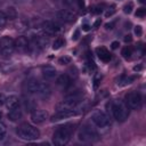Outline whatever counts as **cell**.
I'll return each instance as SVG.
<instances>
[{
  "label": "cell",
  "mask_w": 146,
  "mask_h": 146,
  "mask_svg": "<svg viewBox=\"0 0 146 146\" xmlns=\"http://www.w3.org/2000/svg\"><path fill=\"white\" fill-rule=\"evenodd\" d=\"M24 89H25V91L27 94L39 96V97H41L43 99L49 98L50 95H51V89H50L49 84L44 83V82L36 81V80H29L25 83Z\"/></svg>",
  "instance_id": "cell-1"
},
{
  "label": "cell",
  "mask_w": 146,
  "mask_h": 146,
  "mask_svg": "<svg viewBox=\"0 0 146 146\" xmlns=\"http://www.w3.org/2000/svg\"><path fill=\"white\" fill-rule=\"evenodd\" d=\"M73 125L72 124H65V125H62L59 127L55 132H54V136H52V141L55 145L57 146H64L66 145L70 139H71V136L73 133Z\"/></svg>",
  "instance_id": "cell-2"
},
{
  "label": "cell",
  "mask_w": 146,
  "mask_h": 146,
  "mask_svg": "<svg viewBox=\"0 0 146 146\" xmlns=\"http://www.w3.org/2000/svg\"><path fill=\"white\" fill-rule=\"evenodd\" d=\"M17 136L23 139V140H27V141H32V140H36L40 137V131L38 128L29 124V123H23L17 128Z\"/></svg>",
  "instance_id": "cell-3"
},
{
  "label": "cell",
  "mask_w": 146,
  "mask_h": 146,
  "mask_svg": "<svg viewBox=\"0 0 146 146\" xmlns=\"http://www.w3.org/2000/svg\"><path fill=\"white\" fill-rule=\"evenodd\" d=\"M111 111H112L113 117L119 122L125 121L129 116V107L125 105V103L121 100H115L111 103Z\"/></svg>",
  "instance_id": "cell-4"
},
{
  "label": "cell",
  "mask_w": 146,
  "mask_h": 146,
  "mask_svg": "<svg viewBox=\"0 0 146 146\" xmlns=\"http://www.w3.org/2000/svg\"><path fill=\"white\" fill-rule=\"evenodd\" d=\"M82 96H83V92L81 90H74V91L67 94L64 97L63 102L58 105L57 110H60V108H74V107H76L80 104V102L82 99Z\"/></svg>",
  "instance_id": "cell-5"
},
{
  "label": "cell",
  "mask_w": 146,
  "mask_h": 146,
  "mask_svg": "<svg viewBox=\"0 0 146 146\" xmlns=\"http://www.w3.org/2000/svg\"><path fill=\"white\" fill-rule=\"evenodd\" d=\"M78 138H79V140L84 141V143L97 141L99 139V133L90 124H84L80 128V130L78 132Z\"/></svg>",
  "instance_id": "cell-6"
},
{
  "label": "cell",
  "mask_w": 146,
  "mask_h": 146,
  "mask_svg": "<svg viewBox=\"0 0 146 146\" xmlns=\"http://www.w3.org/2000/svg\"><path fill=\"white\" fill-rule=\"evenodd\" d=\"M91 121L94 122L95 125H97L98 128H102V129H106L111 125V121H110V117L103 112V111H94L91 113Z\"/></svg>",
  "instance_id": "cell-7"
},
{
  "label": "cell",
  "mask_w": 146,
  "mask_h": 146,
  "mask_svg": "<svg viewBox=\"0 0 146 146\" xmlns=\"http://www.w3.org/2000/svg\"><path fill=\"white\" fill-rule=\"evenodd\" d=\"M125 100V105L130 108V110H139L141 107V96L139 92L137 91H130L125 95L124 97Z\"/></svg>",
  "instance_id": "cell-8"
},
{
  "label": "cell",
  "mask_w": 146,
  "mask_h": 146,
  "mask_svg": "<svg viewBox=\"0 0 146 146\" xmlns=\"http://www.w3.org/2000/svg\"><path fill=\"white\" fill-rule=\"evenodd\" d=\"M15 50V44H14V40L10 36H3L0 40V55H2L3 57H9L10 55H13Z\"/></svg>",
  "instance_id": "cell-9"
},
{
  "label": "cell",
  "mask_w": 146,
  "mask_h": 146,
  "mask_svg": "<svg viewBox=\"0 0 146 146\" xmlns=\"http://www.w3.org/2000/svg\"><path fill=\"white\" fill-rule=\"evenodd\" d=\"M74 115H78V112L74 108H60V110H57V112L51 116V121L57 122V121L72 117Z\"/></svg>",
  "instance_id": "cell-10"
},
{
  "label": "cell",
  "mask_w": 146,
  "mask_h": 146,
  "mask_svg": "<svg viewBox=\"0 0 146 146\" xmlns=\"http://www.w3.org/2000/svg\"><path fill=\"white\" fill-rule=\"evenodd\" d=\"M41 29L44 35L47 36H52L55 34H57L60 31V26L58 24H56L52 21H44L41 24Z\"/></svg>",
  "instance_id": "cell-11"
},
{
  "label": "cell",
  "mask_w": 146,
  "mask_h": 146,
  "mask_svg": "<svg viewBox=\"0 0 146 146\" xmlns=\"http://www.w3.org/2000/svg\"><path fill=\"white\" fill-rule=\"evenodd\" d=\"M48 119V113L43 110H35L31 112V121L34 124H41Z\"/></svg>",
  "instance_id": "cell-12"
},
{
  "label": "cell",
  "mask_w": 146,
  "mask_h": 146,
  "mask_svg": "<svg viewBox=\"0 0 146 146\" xmlns=\"http://www.w3.org/2000/svg\"><path fill=\"white\" fill-rule=\"evenodd\" d=\"M57 17L63 21V22H73L75 18H76V13L71 10V9H63V10H59L57 13Z\"/></svg>",
  "instance_id": "cell-13"
},
{
  "label": "cell",
  "mask_w": 146,
  "mask_h": 146,
  "mask_svg": "<svg viewBox=\"0 0 146 146\" xmlns=\"http://www.w3.org/2000/svg\"><path fill=\"white\" fill-rule=\"evenodd\" d=\"M14 44H15V49L21 52L29 50V40L25 36H18L16 40H14Z\"/></svg>",
  "instance_id": "cell-14"
},
{
  "label": "cell",
  "mask_w": 146,
  "mask_h": 146,
  "mask_svg": "<svg viewBox=\"0 0 146 146\" xmlns=\"http://www.w3.org/2000/svg\"><path fill=\"white\" fill-rule=\"evenodd\" d=\"M22 115H23V111H22L21 106H17V107H15L13 110H9V112H8V119L11 122L18 121L22 117Z\"/></svg>",
  "instance_id": "cell-15"
},
{
  "label": "cell",
  "mask_w": 146,
  "mask_h": 146,
  "mask_svg": "<svg viewBox=\"0 0 146 146\" xmlns=\"http://www.w3.org/2000/svg\"><path fill=\"white\" fill-rule=\"evenodd\" d=\"M42 75L46 80H52L55 79V76L57 75V72H56V68L50 66V65H47V66H43L42 67Z\"/></svg>",
  "instance_id": "cell-16"
},
{
  "label": "cell",
  "mask_w": 146,
  "mask_h": 146,
  "mask_svg": "<svg viewBox=\"0 0 146 146\" xmlns=\"http://www.w3.org/2000/svg\"><path fill=\"white\" fill-rule=\"evenodd\" d=\"M96 54L98 56V58L105 63L110 62L111 60V55H110V51L105 48V47H98L96 48Z\"/></svg>",
  "instance_id": "cell-17"
},
{
  "label": "cell",
  "mask_w": 146,
  "mask_h": 146,
  "mask_svg": "<svg viewBox=\"0 0 146 146\" xmlns=\"http://www.w3.org/2000/svg\"><path fill=\"white\" fill-rule=\"evenodd\" d=\"M5 105L8 110H13L17 106H19V98L16 95H10L6 98L5 100Z\"/></svg>",
  "instance_id": "cell-18"
},
{
  "label": "cell",
  "mask_w": 146,
  "mask_h": 146,
  "mask_svg": "<svg viewBox=\"0 0 146 146\" xmlns=\"http://www.w3.org/2000/svg\"><path fill=\"white\" fill-rule=\"evenodd\" d=\"M56 84L62 88H67L71 84V79L68 74H60L56 78Z\"/></svg>",
  "instance_id": "cell-19"
},
{
  "label": "cell",
  "mask_w": 146,
  "mask_h": 146,
  "mask_svg": "<svg viewBox=\"0 0 146 146\" xmlns=\"http://www.w3.org/2000/svg\"><path fill=\"white\" fill-rule=\"evenodd\" d=\"M135 76H131V75H121L119 79H117V84L119 86H127V84H130L135 81Z\"/></svg>",
  "instance_id": "cell-20"
},
{
  "label": "cell",
  "mask_w": 146,
  "mask_h": 146,
  "mask_svg": "<svg viewBox=\"0 0 146 146\" xmlns=\"http://www.w3.org/2000/svg\"><path fill=\"white\" fill-rule=\"evenodd\" d=\"M5 15H6L7 19H10V21H14V19L17 18V11H16V9L14 7H8L6 13H5Z\"/></svg>",
  "instance_id": "cell-21"
},
{
  "label": "cell",
  "mask_w": 146,
  "mask_h": 146,
  "mask_svg": "<svg viewBox=\"0 0 146 146\" xmlns=\"http://www.w3.org/2000/svg\"><path fill=\"white\" fill-rule=\"evenodd\" d=\"M121 55H122V57H123V58L129 59V58L131 57V55H132V48H131V47H129V46L124 47V48L122 49V51H121Z\"/></svg>",
  "instance_id": "cell-22"
},
{
  "label": "cell",
  "mask_w": 146,
  "mask_h": 146,
  "mask_svg": "<svg viewBox=\"0 0 146 146\" xmlns=\"http://www.w3.org/2000/svg\"><path fill=\"white\" fill-rule=\"evenodd\" d=\"M27 26H29L27 22H25V21H19V22L16 24V30L19 31V32H24V31L27 30Z\"/></svg>",
  "instance_id": "cell-23"
},
{
  "label": "cell",
  "mask_w": 146,
  "mask_h": 146,
  "mask_svg": "<svg viewBox=\"0 0 146 146\" xmlns=\"http://www.w3.org/2000/svg\"><path fill=\"white\" fill-rule=\"evenodd\" d=\"M63 46H64V40H63L62 38H57V39L52 42V49H54V50H58V49H60Z\"/></svg>",
  "instance_id": "cell-24"
},
{
  "label": "cell",
  "mask_w": 146,
  "mask_h": 146,
  "mask_svg": "<svg viewBox=\"0 0 146 146\" xmlns=\"http://www.w3.org/2000/svg\"><path fill=\"white\" fill-rule=\"evenodd\" d=\"M133 7H135L133 2H132V1H128V2H127L124 6H123V11H124L125 14H130V13L132 11Z\"/></svg>",
  "instance_id": "cell-25"
},
{
  "label": "cell",
  "mask_w": 146,
  "mask_h": 146,
  "mask_svg": "<svg viewBox=\"0 0 146 146\" xmlns=\"http://www.w3.org/2000/svg\"><path fill=\"white\" fill-rule=\"evenodd\" d=\"M58 63L60 65H67L71 63V57L70 56H62L59 59H58Z\"/></svg>",
  "instance_id": "cell-26"
},
{
  "label": "cell",
  "mask_w": 146,
  "mask_h": 146,
  "mask_svg": "<svg viewBox=\"0 0 146 146\" xmlns=\"http://www.w3.org/2000/svg\"><path fill=\"white\" fill-rule=\"evenodd\" d=\"M6 133H7V128H6V125L0 122V140H3V139H5Z\"/></svg>",
  "instance_id": "cell-27"
},
{
  "label": "cell",
  "mask_w": 146,
  "mask_h": 146,
  "mask_svg": "<svg viewBox=\"0 0 146 146\" xmlns=\"http://www.w3.org/2000/svg\"><path fill=\"white\" fill-rule=\"evenodd\" d=\"M6 23H7V17H6L5 13L0 11V30L6 25Z\"/></svg>",
  "instance_id": "cell-28"
},
{
  "label": "cell",
  "mask_w": 146,
  "mask_h": 146,
  "mask_svg": "<svg viewBox=\"0 0 146 146\" xmlns=\"http://www.w3.org/2000/svg\"><path fill=\"white\" fill-rule=\"evenodd\" d=\"M115 14V6L113 5V6H111L106 11H105V17H111L112 15H114Z\"/></svg>",
  "instance_id": "cell-29"
},
{
  "label": "cell",
  "mask_w": 146,
  "mask_h": 146,
  "mask_svg": "<svg viewBox=\"0 0 146 146\" xmlns=\"http://www.w3.org/2000/svg\"><path fill=\"white\" fill-rule=\"evenodd\" d=\"M145 14H146V9H145L144 7L138 8V9L136 10V13H135V15H136L137 17H144V16H145Z\"/></svg>",
  "instance_id": "cell-30"
},
{
  "label": "cell",
  "mask_w": 146,
  "mask_h": 146,
  "mask_svg": "<svg viewBox=\"0 0 146 146\" xmlns=\"http://www.w3.org/2000/svg\"><path fill=\"white\" fill-rule=\"evenodd\" d=\"M100 80H102V75L100 74H96L95 78H94V88L97 89L99 83H100Z\"/></svg>",
  "instance_id": "cell-31"
},
{
  "label": "cell",
  "mask_w": 146,
  "mask_h": 146,
  "mask_svg": "<svg viewBox=\"0 0 146 146\" xmlns=\"http://www.w3.org/2000/svg\"><path fill=\"white\" fill-rule=\"evenodd\" d=\"M103 5H98V6H95L94 8H92V14H100L102 11H103Z\"/></svg>",
  "instance_id": "cell-32"
},
{
  "label": "cell",
  "mask_w": 146,
  "mask_h": 146,
  "mask_svg": "<svg viewBox=\"0 0 146 146\" xmlns=\"http://www.w3.org/2000/svg\"><path fill=\"white\" fill-rule=\"evenodd\" d=\"M133 32H135V34H136L137 36H140V35L143 34V27H141L140 25H137V26H135Z\"/></svg>",
  "instance_id": "cell-33"
},
{
  "label": "cell",
  "mask_w": 146,
  "mask_h": 146,
  "mask_svg": "<svg viewBox=\"0 0 146 146\" xmlns=\"http://www.w3.org/2000/svg\"><path fill=\"white\" fill-rule=\"evenodd\" d=\"M75 1H76V0H63V3H64L65 6H67V7H71Z\"/></svg>",
  "instance_id": "cell-34"
},
{
  "label": "cell",
  "mask_w": 146,
  "mask_h": 146,
  "mask_svg": "<svg viewBox=\"0 0 146 146\" xmlns=\"http://www.w3.org/2000/svg\"><path fill=\"white\" fill-rule=\"evenodd\" d=\"M100 24H102V21H100V18H97V19L95 21V23H94L92 27H94V29H98V27L100 26Z\"/></svg>",
  "instance_id": "cell-35"
},
{
  "label": "cell",
  "mask_w": 146,
  "mask_h": 146,
  "mask_svg": "<svg viewBox=\"0 0 146 146\" xmlns=\"http://www.w3.org/2000/svg\"><path fill=\"white\" fill-rule=\"evenodd\" d=\"M79 36H80V31L79 30H75L74 33H73V35H72V40H78Z\"/></svg>",
  "instance_id": "cell-36"
},
{
  "label": "cell",
  "mask_w": 146,
  "mask_h": 146,
  "mask_svg": "<svg viewBox=\"0 0 146 146\" xmlns=\"http://www.w3.org/2000/svg\"><path fill=\"white\" fill-rule=\"evenodd\" d=\"M114 25H115V23H114V22L106 23V24H105V29H106V30H112V29L114 27Z\"/></svg>",
  "instance_id": "cell-37"
},
{
  "label": "cell",
  "mask_w": 146,
  "mask_h": 146,
  "mask_svg": "<svg viewBox=\"0 0 146 146\" xmlns=\"http://www.w3.org/2000/svg\"><path fill=\"white\" fill-rule=\"evenodd\" d=\"M119 46H120V42H119V41H113V42L111 43V48H112V49H116Z\"/></svg>",
  "instance_id": "cell-38"
},
{
  "label": "cell",
  "mask_w": 146,
  "mask_h": 146,
  "mask_svg": "<svg viewBox=\"0 0 146 146\" xmlns=\"http://www.w3.org/2000/svg\"><path fill=\"white\" fill-rule=\"evenodd\" d=\"M131 41H132L131 35H130V34H127V35L124 36V42H131Z\"/></svg>",
  "instance_id": "cell-39"
},
{
  "label": "cell",
  "mask_w": 146,
  "mask_h": 146,
  "mask_svg": "<svg viewBox=\"0 0 146 146\" xmlns=\"http://www.w3.org/2000/svg\"><path fill=\"white\" fill-rule=\"evenodd\" d=\"M88 64H89L90 68H92V70H95V68H96V66H95V63H94V60H92V59H89Z\"/></svg>",
  "instance_id": "cell-40"
},
{
  "label": "cell",
  "mask_w": 146,
  "mask_h": 146,
  "mask_svg": "<svg viewBox=\"0 0 146 146\" xmlns=\"http://www.w3.org/2000/svg\"><path fill=\"white\" fill-rule=\"evenodd\" d=\"M5 100H6L5 96H3L2 94H0V106H2V105L5 104Z\"/></svg>",
  "instance_id": "cell-41"
},
{
  "label": "cell",
  "mask_w": 146,
  "mask_h": 146,
  "mask_svg": "<svg viewBox=\"0 0 146 146\" xmlns=\"http://www.w3.org/2000/svg\"><path fill=\"white\" fill-rule=\"evenodd\" d=\"M82 30H83V31H86V32H87V31H89V30H90V25L84 24V25L82 26Z\"/></svg>",
  "instance_id": "cell-42"
},
{
  "label": "cell",
  "mask_w": 146,
  "mask_h": 146,
  "mask_svg": "<svg viewBox=\"0 0 146 146\" xmlns=\"http://www.w3.org/2000/svg\"><path fill=\"white\" fill-rule=\"evenodd\" d=\"M78 2H79V7H80V8H83V6H84L83 0H78Z\"/></svg>",
  "instance_id": "cell-43"
},
{
  "label": "cell",
  "mask_w": 146,
  "mask_h": 146,
  "mask_svg": "<svg viewBox=\"0 0 146 146\" xmlns=\"http://www.w3.org/2000/svg\"><path fill=\"white\" fill-rule=\"evenodd\" d=\"M140 70H141V66H140V65L133 67V71H136V72H138V71H140Z\"/></svg>",
  "instance_id": "cell-44"
},
{
  "label": "cell",
  "mask_w": 146,
  "mask_h": 146,
  "mask_svg": "<svg viewBox=\"0 0 146 146\" xmlns=\"http://www.w3.org/2000/svg\"><path fill=\"white\" fill-rule=\"evenodd\" d=\"M1 116H2V113H1V111H0V120H1Z\"/></svg>",
  "instance_id": "cell-45"
},
{
  "label": "cell",
  "mask_w": 146,
  "mask_h": 146,
  "mask_svg": "<svg viewBox=\"0 0 146 146\" xmlns=\"http://www.w3.org/2000/svg\"><path fill=\"white\" fill-rule=\"evenodd\" d=\"M140 2H145V0H140Z\"/></svg>",
  "instance_id": "cell-46"
}]
</instances>
